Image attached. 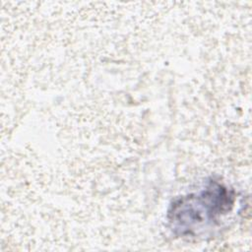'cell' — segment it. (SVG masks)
Here are the masks:
<instances>
[{"mask_svg":"<svg viewBox=\"0 0 252 252\" xmlns=\"http://www.w3.org/2000/svg\"><path fill=\"white\" fill-rule=\"evenodd\" d=\"M235 201L234 191L211 180L198 193L176 199L168 210V221L177 235H199L214 227L220 217L231 211Z\"/></svg>","mask_w":252,"mask_h":252,"instance_id":"obj_1","label":"cell"}]
</instances>
